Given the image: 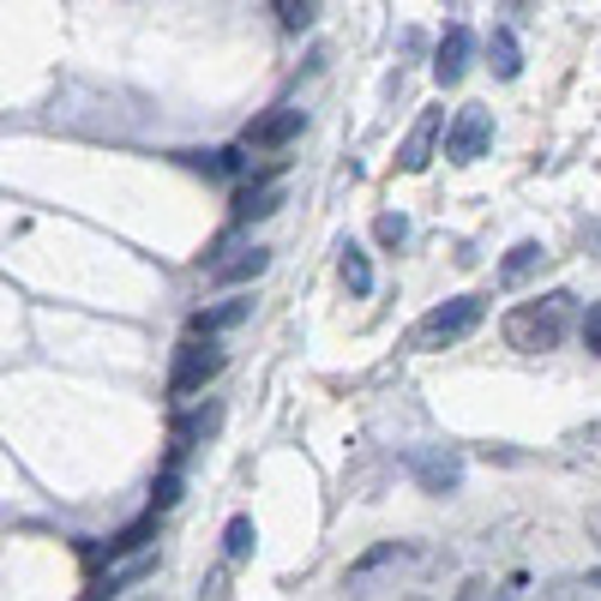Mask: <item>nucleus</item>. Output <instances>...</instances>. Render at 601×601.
<instances>
[{
    "label": "nucleus",
    "instance_id": "1",
    "mask_svg": "<svg viewBox=\"0 0 601 601\" xmlns=\"http://www.w3.org/2000/svg\"><path fill=\"white\" fill-rule=\"evenodd\" d=\"M572 289H548L541 300H523L506 314V343L523 355H541V349H560L565 331H572Z\"/></svg>",
    "mask_w": 601,
    "mask_h": 601
},
{
    "label": "nucleus",
    "instance_id": "2",
    "mask_svg": "<svg viewBox=\"0 0 601 601\" xmlns=\"http://www.w3.org/2000/svg\"><path fill=\"white\" fill-rule=\"evenodd\" d=\"M482 314H487L482 295H451V300H439L433 314H421L415 349H451V343H463L475 325H482Z\"/></svg>",
    "mask_w": 601,
    "mask_h": 601
},
{
    "label": "nucleus",
    "instance_id": "3",
    "mask_svg": "<svg viewBox=\"0 0 601 601\" xmlns=\"http://www.w3.org/2000/svg\"><path fill=\"white\" fill-rule=\"evenodd\" d=\"M222 367H229V349H217V343H199L187 337L181 355H175V373H169V397L175 404H187V397H199L210 380H217Z\"/></svg>",
    "mask_w": 601,
    "mask_h": 601
},
{
    "label": "nucleus",
    "instance_id": "4",
    "mask_svg": "<svg viewBox=\"0 0 601 601\" xmlns=\"http://www.w3.org/2000/svg\"><path fill=\"white\" fill-rule=\"evenodd\" d=\"M487 144H494V108L482 103H463L445 127V163H482Z\"/></svg>",
    "mask_w": 601,
    "mask_h": 601
},
{
    "label": "nucleus",
    "instance_id": "5",
    "mask_svg": "<svg viewBox=\"0 0 601 601\" xmlns=\"http://www.w3.org/2000/svg\"><path fill=\"white\" fill-rule=\"evenodd\" d=\"M404 470L415 475L421 494H439V499L463 487V458L451 451V445H415V451L404 458Z\"/></svg>",
    "mask_w": 601,
    "mask_h": 601
},
{
    "label": "nucleus",
    "instance_id": "6",
    "mask_svg": "<svg viewBox=\"0 0 601 601\" xmlns=\"http://www.w3.org/2000/svg\"><path fill=\"white\" fill-rule=\"evenodd\" d=\"M307 127V108H271V115H259V120H247V132H241V151H283L295 132Z\"/></svg>",
    "mask_w": 601,
    "mask_h": 601
},
{
    "label": "nucleus",
    "instance_id": "7",
    "mask_svg": "<svg viewBox=\"0 0 601 601\" xmlns=\"http://www.w3.org/2000/svg\"><path fill=\"white\" fill-rule=\"evenodd\" d=\"M470 54H475V37H470V25H445L439 49H433V79H439V91H451V85H463V73H470Z\"/></svg>",
    "mask_w": 601,
    "mask_h": 601
},
{
    "label": "nucleus",
    "instance_id": "8",
    "mask_svg": "<svg viewBox=\"0 0 601 601\" xmlns=\"http://www.w3.org/2000/svg\"><path fill=\"white\" fill-rule=\"evenodd\" d=\"M445 139V108H421V120L409 127V139H404V151H397V169L404 175H421L433 163V144Z\"/></svg>",
    "mask_w": 601,
    "mask_h": 601
},
{
    "label": "nucleus",
    "instance_id": "9",
    "mask_svg": "<svg viewBox=\"0 0 601 601\" xmlns=\"http://www.w3.org/2000/svg\"><path fill=\"white\" fill-rule=\"evenodd\" d=\"M277 175H283V163H271V169H265L253 187H241V193H235V222H265L277 205H283V187H277Z\"/></svg>",
    "mask_w": 601,
    "mask_h": 601
},
{
    "label": "nucleus",
    "instance_id": "10",
    "mask_svg": "<svg viewBox=\"0 0 601 601\" xmlns=\"http://www.w3.org/2000/svg\"><path fill=\"white\" fill-rule=\"evenodd\" d=\"M265 265H271V247H235L229 259H210V283L217 289L253 283V277H265Z\"/></svg>",
    "mask_w": 601,
    "mask_h": 601
},
{
    "label": "nucleus",
    "instance_id": "11",
    "mask_svg": "<svg viewBox=\"0 0 601 601\" xmlns=\"http://www.w3.org/2000/svg\"><path fill=\"white\" fill-rule=\"evenodd\" d=\"M253 314V295H229V300H217V307H205V314H193V337H222V331H235L241 319Z\"/></svg>",
    "mask_w": 601,
    "mask_h": 601
},
{
    "label": "nucleus",
    "instance_id": "12",
    "mask_svg": "<svg viewBox=\"0 0 601 601\" xmlns=\"http://www.w3.org/2000/svg\"><path fill=\"white\" fill-rule=\"evenodd\" d=\"M217 421H222V404H199V409H187L181 421H175V458H187L199 439H210L217 433Z\"/></svg>",
    "mask_w": 601,
    "mask_h": 601
},
{
    "label": "nucleus",
    "instance_id": "13",
    "mask_svg": "<svg viewBox=\"0 0 601 601\" xmlns=\"http://www.w3.org/2000/svg\"><path fill=\"white\" fill-rule=\"evenodd\" d=\"M487 66H494V79H517V73H523V42H517V30H506V25H499L494 30V37H487Z\"/></svg>",
    "mask_w": 601,
    "mask_h": 601
},
{
    "label": "nucleus",
    "instance_id": "14",
    "mask_svg": "<svg viewBox=\"0 0 601 601\" xmlns=\"http://www.w3.org/2000/svg\"><path fill=\"white\" fill-rule=\"evenodd\" d=\"M337 277H343V289H349L355 300H367V295H373V259H367V253L355 247V241H349V247H343V259H337Z\"/></svg>",
    "mask_w": 601,
    "mask_h": 601
},
{
    "label": "nucleus",
    "instance_id": "15",
    "mask_svg": "<svg viewBox=\"0 0 601 601\" xmlns=\"http://www.w3.org/2000/svg\"><path fill=\"white\" fill-rule=\"evenodd\" d=\"M548 259V253H541V241H517V247L506 253V259H499V283L506 289H517L523 277H536V265Z\"/></svg>",
    "mask_w": 601,
    "mask_h": 601
},
{
    "label": "nucleus",
    "instance_id": "16",
    "mask_svg": "<svg viewBox=\"0 0 601 601\" xmlns=\"http://www.w3.org/2000/svg\"><path fill=\"white\" fill-rule=\"evenodd\" d=\"M187 169H205L210 175V181H229V175H241V163H247V157H241V151H187Z\"/></svg>",
    "mask_w": 601,
    "mask_h": 601
},
{
    "label": "nucleus",
    "instance_id": "17",
    "mask_svg": "<svg viewBox=\"0 0 601 601\" xmlns=\"http://www.w3.org/2000/svg\"><path fill=\"white\" fill-rule=\"evenodd\" d=\"M253 553V517H229V529H222V560L241 565Z\"/></svg>",
    "mask_w": 601,
    "mask_h": 601
},
{
    "label": "nucleus",
    "instance_id": "18",
    "mask_svg": "<svg viewBox=\"0 0 601 601\" xmlns=\"http://www.w3.org/2000/svg\"><path fill=\"white\" fill-rule=\"evenodd\" d=\"M181 499V458H169V470L157 475V494H151V517H163V511Z\"/></svg>",
    "mask_w": 601,
    "mask_h": 601
},
{
    "label": "nucleus",
    "instance_id": "19",
    "mask_svg": "<svg viewBox=\"0 0 601 601\" xmlns=\"http://www.w3.org/2000/svg\"><path fill=\"white\" fill-rule=\"evenodd\" d=\"M373 241H380V247H404V241H409V217H404V210L373 217Z\"/></svg>",
    "mask_w": 601,
    "mask_h": 601
},
{
    "label": "nucleus",
    "instance_id": "20",
    "mask_svg": "<svg viewBox=\"0 0 601 601\" xmlns=\"http://www.w3.org/2000/svg\"><path fill=\"white\" fill-rule=\"evenodd\" d=\"M577 337H584V349L601 361V300H589V307H584V319H577Z\"/></svg>",
    "mask_w": 601,
    "mask_h": 601
},
{
    "label": "nucleus",
    "instance_id": "21",
    "mask_svg": "<svg viewBox=\"0 0 601 601\" xmlns=\"http://www.w3.org/2000/svg\"><path fill=\"white\" fill-rule=\"evenodd\" d=\"M277 13H283V30H307L319 18V7H314V0H283Z\"/></svg>",
    "mask_w": 601,
    "mask_h": 601
},
{
    "label": "nucleus",
    "instance_id": "22",
    "mask_svg": "<svg viewBox=\"0 0 601 601\" xmlns=\"http://www.w3.org/2000/svg\"><path fill=\"white\" fill-rule=\"evenodd\" d=\"M397 553H404V548H397V541H385V548L361 553V560L349 565V577H367V572H380V565H385V560H397Z\"/></svg>",
    "mask_w": 601,
    "mask_h": 601
},
{
    "label": "nucleus",
    "instance_id": "23",
    "mask_svg": "<svg viewBox=\"0 0 601 601\" xmlns=\"http://www.w3.org/2000/svg\"><path fill=\"white\" fill-rule=\"evenodd\" d=\"M199 601H229V572H210L205 584H199Z\"/></svg>",
    "mask_w": 601,
    "mask_h": 601
},
{
    "label": "nucleus",
    "instance_id": "24",
    "mask_svg": "<svg viewBox=\"0 0 601 601\" xmlns=\"http://www.w3.org/2000/svg\"><path fill=\"white\" fill-rule=\"evenodd\" d=\"M589 529H596V536H601V511H596V517H589Z\"/></svg>",
    "mask_w": 601,
    "mask_h": 601
},
{
    "label": "nucleus",
    "instance_id": "25",
    "mask_svg": "<svg viewBox=\"0 0 601 601\" xmlns=\"http://www.w3.org/2000/svg\"><path fill=\"white\" fill-rule=\"evenodd\" d=\"M589 589H601V572H589Z\"/></svg>",
    "mask_w": 601,
    "mask_h": 601
}]
</instances>
